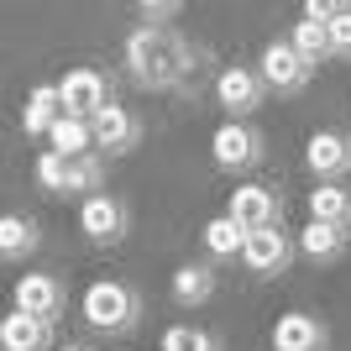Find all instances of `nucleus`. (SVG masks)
Returning a JSON list of instances; mask_svg holds the SVG:
<instances>
[{"label":"nucleus","instance_id":"9d476101","mask_svg":"<svg viewBox=\"0 0 351 351\" xmlns=\"http://www.w3.org/2000/svg\"><path fill=\"white\" fill-rule=\"evenodd\" d=\"M16 309L58 325V315L69 309V283H63L58 273H21V278H16Z\"/></svg>","mask_w":351,"mask_h":351},{"label":"nucleus","instance_id":"a211bd4d","mask_svg":"<svg viewBox=\"0 0 351 351\" xmlns=\"http://www.w3.org/2000/svg\"><path fill=\"white\" fill-rule=\"evenodd\" d=\"M43 247V226H37V220L32 215H0V257H5V263H27L32 252Z\"/></svg>","mask_w":351,"mask_h":351},{"label":"nucleus","instance_id":"c85d7f7f","mask_svg":"<svg viewBox=\"0 0 351 351\" xmlns=\"http://www.w3.org/2000/svg\"><path fill=\"white\" fill-rule=\"evenodd\" d=\"M58 351H89V346H79V341H69V346H58Z\"/></svg>","mask_w":351,"mask_h":351},{"label":"nucleus","instance_id":"39448f33","mask_svg":"<svg viewBox=\"0 0 351 351\" xmlns=\"http://www.w3.org/2000/svg\"><path fill=\"white\" fill-rule=\"evenodd\" d=\"M293 257H299V241H293L283 226H273V231H252V236H247L241 267H247L252 278L273 283V278H283V273L293 267Z\"/></svg>","mask_w":351,"mask_h":351},{"label":"nucleus","instance_id":"4be33fe9","mask_svg":"<svg viewBox=\"0 0 351 351\" xmlns=\"http://www.w3.org/2000/svg\"><path fill=\"white\" fill-rule=\"evenodd\" d=\"M346 210H351V194L341 189V184H320V189H309V220L346 226Z\"/></svg>","mask_w":351,"mask_h":351},{"label":"nucleus","instance_id":"412c9836","mask_svg":"<svg viewBox=\"0 0 351 351\" xmlns=\"http://www.w3.org/2000/svg\"><path fill=\"white\" fill-rule=\"evenodd\" d=\"M47 142H53V152H63V158H89V152H95V121L63 116Z\"/></svg>","mask_w":351,"mask_h":351},{"label":"nucleus","instance_id":"20e7f679","mask_svg":"<svg viewBox=\"0 0 351 351\" xmlns=\"http://www.w3.org/2000/svg\"><path fill=\"white\" fill-rule=\"evenodd\" d=\"M210 152H215V168H226V173H252L267 158V136L252 121H226L210 136Z\"/></svg>","mask_w":351,"mask_h":351},{"label":"nucleus","instance_id":"f257e3e1","mask_svg":"<svg viewBox=\"0 0 351 351\" xmlns=\"http://www.w3.org/2000/svg\"><path fill=\"white\" fill-rule=\"evenodd\" d=\"M189 58H194V47L173 27H136L126 37V73H132L136 89H152V95L184 84V73L194 69Z\"/></svg>","mask_w":351,"mask_h":351},{"label":"nucleus","instance_id":"0eeeda50","mask_svg":"<svg viewBox=\"0 0 351 351\" xmlns=\"http://www.w3.org/2000/svg\"><path fill=\"white\" fill-rule=\"evenodd\" d=\"M215 100H220V110H226V121H252L267 100V84H263L257 69L231 63V69H220V79H215Z\"/></svg>","mask_w":351,"mask_h":351},{"label":"nucleus","instance_id":"2eb2a0df","mask_svg":"<svg viewBox=\"0 0 351 351\" xmlns=\"http://www.w3.org/2000/svg\"><path fill=\"white\" fill-rule=\"evenodd\" d=\"M58 121H63V95H58V84H37V89L27 95V105H21V132H27L32 142H47Z\"/></svg>","mask_w":351,"mask_h":351},{"label":"nucleus","instance_id":"5701e85b","mask_svg":"<svg viewBox=\"0 0 351 351\" xmlns=\"http://www.w3.org/2000/svg\"><path fill=\"white\" fill-rule=\"evenodd\" d=\"M158 351H226V341L215 330H205V325H168Z\"/></svg>","mask_w":351,"mask_h":351},{"label":"nucleus","instance_id":"423d86ee","mask_svg":"<svg viewBox=\"0 0 351 351\" xmlns=\"http://www.w3.org/2000/svg\"><path fill=\"white\" fill-rule=\"evenodd\" d=\"M257 73H263V84L273 95H304V84L315 79V63L299 58V47L289 37H273L263 47V58H257Z\"/></svg>","mask_w":351,"mask_h":351},{"label":"nucleus","instance_id":"cd10ccee","mask_svg":"<svg viewBox=\"0 0 351 351\" xmlns=\"http://www.w3.org/2000/svg\"><path fill=\"white\" fill-rule=\"evenodd\" d=\"M341 11H346L341 0H304V21H320V27H330Z\"/></svg>","mask_w":351,"mask_h":351},{"label":"nucleus","instance_id":"7ed1b4c3","mask_svg":"<svg viewBox=\"0 0 351 351\" xmlns=\"http://www.w3.org/2000/svg\"><path fill=\"white\" fill-rule=\"evenodd\" d=\"M58 95H63V116L95 121L116 105V79L100 73V69H89V63H79V69H69L58 79Z\"/></svg>","mask_w":351,"mask_h":351},{"label":"nucleus","instance_id":"6ab92c4d","mask_svg":"<svg viewBox=\"0 0 351 351\" xmlns=\"http://www.w3.org/2000/svg\"><path fill=\"white\" fill-rule=\"evenodd\" d=\"M215 299V263H184L173 267V304L199 309Z\"/></svg>","mask_w":351,"mask_h":351},{"label":"nucleus","instance_id":"a878e982","mask_svg":"<svg viewBox=\"0 0 351 351\" xmlns=\"http://www.w3.org/2000/svg\"><path fill=\"white\" fill-rule=\"evenodd\" d=\"M136 16H142V27H168L173 16H184V5H178V0H142Z\"/></svg>","mask_w":351,"mask_h":351},{"label":"nucleus","instance_id":"1a4fd4ad","mask_svg":"<svg viewBox=\"0 0 351 351\" xmlns=\"http://www.w3.org/2000/svg\"><path fill=\"white\" fill-rule=\"evenodd\" d=\"M226 215L241 231H273V226H283V194L267 189V184H241V189H231Z\"/></svg>","mask_w":351,"mask_h":351},{"label":"nucleus","instance_id":"6e6552de","mask_svg":"<svg viewBox=\"0 0 351 351\" xmlns=\"http://www.w3.org/2000/svg\"><path fill=\"white\" fill-rule=\"evenodd\" d=\"M79 231L95 241V247H121L126 231H132V205L121 194H95L79 205Z\"/></svg>","mask_w":351,"mask_h":351},{"label":"nucleus","instance_id":"dca6fc26","mask_svg":"<svg viewBox=\"0 0 351 351\" xmlns=\"http://www.w3.org/2000/svg\"><path fill=\"white\" fill-rule=\"evenodd\" d=\"M0 351H58L53 346V325L37 320V315L11 309V315L0 320Z\"/></svg>","mask_w":351,"mask_h":351},{"label":"nucleus","instance_id":"aec40b11","mask_svg":"<svg viewBox=\"0 0 351 351\" xmlns=\"http://www.w3.org/2000/svg\"><path fill=\"white\" fill-rule=\"evenodd\" d=\"M105 194V162L100 152H89V158H69V184H63V199H95Z\"/></svg>","mask_w":351,"mask_h":351},{"label":"nucleus","instance_id":"f3484780","mask_svg":"<svg viewBox=\"0 0 351 351\" xmlns=\"http://www.w3.org/2000/svg\"><path fill=\"white\" fill-rule=\"evenodd\" d=\"M247 236L252 231H241L231 215H215V220H205V231H199V241H205V263H241V252H247Z\"/></svg>","mask_w":351,"mask_h":351},{"label":"nucleus","instance_id":"4468645a","mask_svg":"<svg viewBox=\"0 0 351 351\" xmlns=\"http://www.w3.org/2000/svg\"><path fill=\"white\" fill-rule=\"evenodd\" d=\"M293 241H299V257H309V263H320V267H330V263H341V257H346L351 231H346V226H325V220H309V226L293 236Z\"/></svg>","mask_w":351,"mask_h":351},{"label":"nucleus","instance_id":"c756f323","mask_svg":"<svg viewBox=\"0 0 351 351\" xmlns=\"http://www.w3.org/2000/svg\"><path fill=\"white\" fill-rule=\"evenodd\" d=\"M346 231H351V210H346Z\"/></svg>","mask_w":351,"mask_h":351},{"label":"nucleus","instance_id":"b1692460","mask_svg":"<svg viewBox=\"0 0 351 351\" xmlns=\"http://www.w3.org/2000/svg\"><path fill=\"white\" fill-rule=\"evenodd\" d=\"M289 43L299 47V58H304V63H315V69H320V63L330 58V27H320V21H293Z\"/></svg>","mask_w":351,"mask_h":351},{"label":"nucleus","instance_id":"393cba45","mask_svg":"<svg viewBox=\"0 0 351 351\" xmlns=\"http://www.w3.org/2000/svg\"><path fill=\"white\" fill-rule=\"evenodd\" d=\"M32 178H37V189L47 194V199H63V184H69V158L63 152H37V162H32Z\"/></svg>","mask_w":351,"mask_h":351},{"label":"nucleus","instance_id":"f03ea898","mask_svg":"<svg viewBox=\"0 0 351 351\" xmlns=\"http://www.w3.org/2000/svg\"><path fill=\"white\" fill-rule=\"evenodd\" d=\"M84 320L89 330H105V336H132L142 325V293L126 278H100L84 289Z\"/></svg>","mask_w":351,"mask_h":351},{"label":"nucleus","instance_id":"bb28decb","mask_svg":"<svg viewBox=\"0 0 351 351\" xmlns=\"http://www.w3.org/2000/svg\"><path fill=\"white\" fill-rule=\"evenodd\" d=\"M330 58H346L351 63V5L330 21Z\"/></svg>","mask_w":351,"mask_h":351},{"label":"nucleus","instance_id":"f8f14e48","mask_svg":"<svg viewBox=\"0 0 351 351\" xmlns=\"http://www.w3.org/2000/svg\"><path fill=\"white\" fill-rule=\"evenodd\" d=\"M304 168L320 184H346L351 178V136L346 132H315L304 142Z\"/></svg>","mask_w":351,"mask_h":351},{"label":"nucleus","instance_id":"ddd939ff","mask_svg":"<svg viewBox=\"0 0 351 351\" xmlns=\"http://www.w3.org/2000/svg\"><path fill=\"white\" fill-rule=\"evenodd\" d=\"M273 351H330V325L309 309H289L273 320Z\"/></svg>","mask_w":351,"mask_h":351},{"label":"nucleus","instance_id":"9b49d317","mask_svg":"<svg viewBox=\"0 0 351 351\" xmlns=\"http://www.w3.org/2000/svg\"><path fill=\"white\" fill-rule=\"evenodd\" d=\"M147 136V121L136 116L132 105H110L105 116H95V152H105V158H126V152H136Z\"/></svg>","mask_w":351,"mask_h":351}]
</instances>
